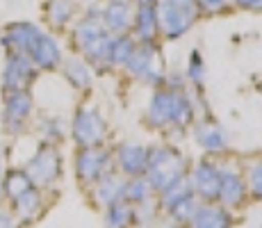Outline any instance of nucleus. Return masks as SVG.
<instances>
[{"label": "nucleus", "mask_w": 262, "mask_h": 228, "mask_svg": "<svg viewBox=\"0 0 262 228\" xmlns=\"http://www.w3.org/2000/svg\"><path fill=\"white\" fill-rule=\"evenodd\" d=\"M158 32H162L167 39H178L194 25L199 16L196 3L185 0H158Z\"/></svg>", "instance_id": "f257e3e1"}, {"label": "nucleus", "mask_w": 262, "mask_h": 228, "mask_svg": "<svg viewBox=\"0 0 262 228\" xmlns=\"http://www.w3.org/2000/svg\"><path fill=\"white\" fill-rule=\"evenodd\" d=\"M150 178L148 182L158 190H167L183 176V158L173 149H158L146 162Z\"/></svg>", "instance_id": "f03ea898"}, {"label": "nucleus", "mask_w": 262, "mask_h": 228, "mask_svg": "<svg viewBox=\"0 0 262 228\" xmlns=\"http://www.w3.org/2000/svg\"><path fill=\"white\" fill-rule=\"evenodd\" d=\"M148 116L155 126L187 123L189 116H191V108L180 94H173V91H160V94L153 98V103H150Z\"/></svg>", "instance_id": "7ed1b4c3"}, {"label": "nucleus", "mask_w": 262, "mask_h": 228, "mask_svg": "<svg viewBox=\"0 0 262 228\" xmlns=\"http://www.w3.org/2000/svg\"><path fill=\"white\" fill-rule=\"evenodd\" d=\"M73 135H75V141L80 146H84V149L98 146L105 135L103 116L96 112V110H80L73 123Z\"/></svg>", "instance_id": "20e7f679"}, {"label": "nucleus", "mask_w": 262, "mask_h": 228, "mask_svg": "<svg viewBox=\"0 0 262 228\" xmlns=\"http://www.w3.org/2000/svg\"><path fill=\"white\" fill-rule=\"evenodd\" d=\"M59 174V155L53 146H43L28 164L25 176L30 178V182L37 185H50Z\"/></svg>", "instance_id": "39448f33"}, {"label": "nucleus", "mask_w": 262, "mask_h": 228, "mask_svg": "<svg viewBox=\"0 0 262 228\" xmlns=\"http://www.w3.org/2000/svg\"><path fill=\"white\" fill-rule=\"evenodd\" d=\"M34 78V62L25 53H12L5 67V89L7 91H23L28 82Z\"/></svg>", "instance_id": "423d86ee"}, {"label": "nucleus", "mask_w": 262, "mask_h": 228, "mask_svg": "<svg viewBox=\"0 0 262 228\" xmlns=\"http://www.w3.org/2000/svg\"><path fill=\"white\" fill-rule=\"evenodd\" d=\"M128 67L135 75L144 80H150V82L160 80V69H162L160 67V55L150 46V42H142V46H135L133 55L128 59Z\"/></svg>", "instance_id": "0eeeda50"}, {"label": "nucleus", "mask_w": 262, "mask_h": 228, "mask_svg": "<svg viewBox=\"0 0 262 228\" xmlns=\"http://www.w3.org/2000/svg\"><path fill=\"white\" fill-rule=\"evenodd\" d=\"M100 18L112 34H125L133 28L135 9L130 0H107V5L100 12Z\"/></svg>", "instance_id": "6e6552de"}, {"label": "nucleus", "mask_w": 262, "mask_h": 228, "mask_svg": "<svg viewBox=\"0 0 262 228\" xmlns=\"http://www.w3.org/2000/svg\"><path fill=\"white\" fill-rule=\"evenodd\" d=\"M41 30L32 23H12L7 28V32L3 34V44L7 46L12 53H25L30 55L34 42L39 39Z\"/></svg>", "instance_id": "1a4fd4ad"}, {"label": "nucleus", "mask_w": 262, "mask_h": 228, "mask_svg": "<svg viewBox=\"0 0 262 228\" xmlns=\"http://www.w3.org/2000/svg\"><path fill=\"white\" fill-rule=\"evenodd\" d=\"M30 59L34 62V67L41 69H53L59 64L62 59V53H59V46L50 34H39V39L34 42L32 50H30Z\"/></svg>", "instance_id": "9d476101"}, {"label": "nucleus", "mask_w": 262, "mask_h": 228, "mask_svg": "<svg viewBox=\"0 0 262 228\" xmlns=\"http://www.w3.org/2000/svg\"><path fill=\"white\" fill-rule=\"evenodd\" d=\"M191 190H196V194H201L203 199L216 196L219 194V169L210 162H201L191 176Z\"/></svg>", "instance_id": "9b49d317"}, {"label": "nucleus", "mask_w": 262, "mask_h": 228, "mask_svg": "<svg viewBox=\"0 0 262 228\" xmlns=\"http://www.w3.org/2000/svg\"><path fill=\"white\" fill-rule=\"evenodd\" d=\"M133 28L139 42H153L158 37V9H155V5H137Z\"/></svg>", "instance_id": "f8f14e48"}, {"label": "nucleus", "mask_w": 262, "mask_h": 228, "mask_svg": "<svg viewBox=\"0 0 262 228\" xmlns=\"http://www.w3.org/2000/svg\"><path fill=\"white\" fill-rule=\"evenodd\" d=\"M32 110V100L25 91H12L7 98V108H5V121H7L9 130H18L23 126V119Z\"/></svg>", "instance_id": "ddd939ff"}, {"label": "nucleus", "mask_w": 262, "mask_h": 228, "mask_svg": "<svg viewBox=\"0 0 262 228\" xmlns=\"http://www.w3.org/2000/svg\"><path fill=\"white\" fill-rule=\"evenodd\" d=\"M105 164H107L105 151H98V149H94V146H89L78 158V174L82 180H96L103 176Z\"/></svg>", "instance_id": "4468645a"}, {"label": "nucleus", "mask_w": 262, "mask_h": 228, "mask_svg": "<svg viewBox=\"0 0 262 228\" xmlns=\"http://www.w3.org/2000/svg\"><path fill=\"white\" fill-rule=\"evenodd\" d=\"M189 226L191 228H228L230 215L224 210V208L203 205V208H196V210L191 212Z\"/></svg>", "instance_id": "2eb2a0df"}, {"label": "nucleus", "mask_w": 262, "mask_h": 228, "mask_svg": "<svg viewBox=\"0 0 262 228\" xmlns=\"http://www.w3.org/2000/svg\"><path fill=\"white\" fill-rule=\"evenodd\" d=\"M219 196L226 205H239L244 201V182L239 176L228 174V171H219Z\"/></svg>", "instance_id": "dca6fc26"}, {"label": "nucleus", "mask_w": 262, "mask_h": 228, "mask_svg": "<svg viewBox=\"0 0 262 228\" xmlns=\"http://www.w3.org/2000/svg\"><path fill=\"white\" fill-rule=\"evenodd\" d=\"M146 162H148V153H146L144 146L123 144L119 149V164L125 174H142L146 169Z\"/></svg>", "instance_id": "f3484780"}, {"label": "nucleus", "mask_w": 262, "mask_h": 228, "mask_svg": "<svg viewBox=\"0 0 262 228\" xmlns=\"http://www.w3.org/2000/svg\"><path fill=\"white\" fill-rule=\"evenodd\" d=\"M46 16H48V21L53 23V25L62 28V25H67L69 21H71V16H73V3H71V0H48Z\"/></svg>", "instance_id": "a211bd4d"}, {"label": "nucleus", "mask_w": 262, "mask_h": 228, "mask_svg": "<svg viewBox=\"0 0 262 228\" xmlns=\"http://www.w3.org/2000/svg\"><path fill=\"white\" fill-rule=\"evenodd\" d=\"M123 194H125V185L114 176H105L98 187V199L105 205H114Z\"/></svg>", "instance_id": "6ab92c4d"}, {"label": "nucleus", "mask_w": 262, "mask_h": 228, "mask_svg": "<svg viewBox=\"0 0 262 228\" xmlns=\"http://www.w3.org/2000/svg\"><path fill=\"white\" fill-rule=\"evenodd\" d=\"M135 50V42L128 34H117L112 39V53H110V62L112 64H128L130 55Z\"/></svg>", "instance_id": "aec40b11"}, {"label": "nucleus", "mask_w": 262, "mask_h": 228, "mask_svg": "<svg viewBox=\"0 0 262 228\" xmlns=\"http://www.w3.org/2000/svg\"><path fill=\"white\" fill-rule=\"evenodd\" d=\"M14 205H16V210L21 217H32V215H37L39 205H41V199H39L37 190L30 185L28 190L21 192V194L14 199Z\"/></svg>", "instance_id": "412c9836"}, {"label": "nucleus", "mask_w": 262, "mask_h": 228, "mask_svg": "<svg viewBox=\"0 0 262 228\" xmlns=\"http://www.w3.org/2000/svg\"><path fill=\"white\" fill-rule=\"evenodd\" d=\"M64 73L75 87H89V82H92V73H89L87 64L78 62V59H69L67 67H64Z\"/></svg>", "instance_id": "4be33fe9"}, {"label": "nucleus", "mask_w": 262, "mask_h": 228, "mask_svg": "<svg viewBox=\"0 0 262 228\" xmlns=\"http://www.w3.org/2000/svg\"><path fill=\"white\" fill-rule=\"evenodd\" d=\"M196 135H199L201 146H205L208 151L226 149V139H224V135H221V130L212 128V126H208V128H199V130H196Z\"/></svg>", "instance_id": "5701e85b"}, {"label": "nucleus", "mask_w": 262, "mask_h": 228, "mask_svg": "<svg viewBox=\"0 0 262 228\" xmlns=\"http://www.w3.org/2000/svg\"><path fill=\"white\" fill-rule=\"evenodd\" d=\"M28 187H30V178L25 174H18V171L9 174L7 180H5V192L9 194V199H16V196L28 190Z\"/></svg>", "instance_id": "b1692460"}, {"label": "nucleus", "mask_w": 262, "mask_h": 228, "mask_svg": "<svg viewBox=\"0 0 262 228\" xmlns=\"http://www.w3.org/2000/svg\"><path fill=\"white\" fill-rule=\"evenodd\" d=\"M148 192H150V182L144 178H135L125 187V194H128L130 201H146L148 199Z\"/></svg>", "instance_id": "393cba45"}, {"label": "nucleus", "mask_w": 262, "mask_h": 228, "mask_svg": "<svg viewBox=\"0 0 262 228\" xmlns=\"http://www.w3.org/2000/svg\"><path fill=\"white\" fill-rule=\"evenodd\" d=\"M128 219H130V210L125 205H117V203H114L112 212H107L110 228H123L125 224H128Z\"/></svg>", "instance_id": "a878e982"}, {"label": "nucleus", "mask_w": 262, "mask_h": 228, "mask_svg": "<svg viewBox=\"0 0 262 228\" xmlns=\"http://www.w3.org/2000/svg\"><path fill=\"white\" fill-rule=\"evenodd\" d=\"M249 187L258 199H262V162H255L249 169Z\"/></svg>", "instance_id": "bb28decb"}, {"label": "nucleus", "mask_w": 262, "mask_h": 228, "mask_svg": "<svg viewBox=\"0 0 262 228\" xmlns=\"http://www.w3.org/2000/svg\"><path fill=\"white\" fill-rule=\"evenodd\" d=\"M230 0H196V7L199 12H208V14H216V12H224L228 7Z\"/></svg>", "instance_id": "cd10ccee"}, {"label": "nucleus", "mask_w": 262, "mask_h": 228, "mask_svg": "<svg viewBox=\"0 0 262 228\" xmlns=\"http://www.w3.org/2000/svg\"><path fill=\"white\" fill-rule=\"evenodd\" d=\"M189 78L194 80V82H201V80H203V62H201V55L196 53V50L189 57Z\"/></svg>", "instance_id": "c85d7f7f"}, {"label": "nucleus", "mask_w": 262, "mask_h": 228, "mask_svg": "<svg viewBox=\"0 0 262 228\" xmlns=\"http://www.w3.org/2000/svg\"><path fill=\"white\" fill-rule=\"evenodd\" d=\"M235 5L246 12H262V0H235Z\"/></svg>", "instance_id": "c756f323"}, {"label": "nucleus", "mask_w": 262, "mask_h": 228, "mask_svg": "<svg viewBox=\"0 0 262 228\" xmlns=\"http://www.w3.org/2000/svg\"><path fill=\"white\" fill-rule=\"evenodd\" d=\"M0 228H14L12 219H9V215H5V212H0Z\"/></svg>", "instance_id": "7c9ffc66"}, {"label": "nucleus", "mask_w": 262, "mask_h": 228, "mask_svg": "<svg viewBox=\"0 0 262 228\" xmlns=\"http://www.w3.org/2000/svg\"><path fill=\"white\" fill-rule=\"evenodd\" d=\"M185 3H196V0H185Z\"/></svg>", "instance_id": "2f4dec72"}, {"label": "nucleus", "mask_w": 262, "mask_h": 228, "mask_svg": "<svg viewBox=\"0 0 262 228\" xmlns=\"http://www.w3.org/2000/svg\"><path fill=\"white\" fill-rule=\"evenodd\" d=\"M260 228H262V226H260Z\"/></svg>", "instance_id": "473e14b6"}]
</instances>
